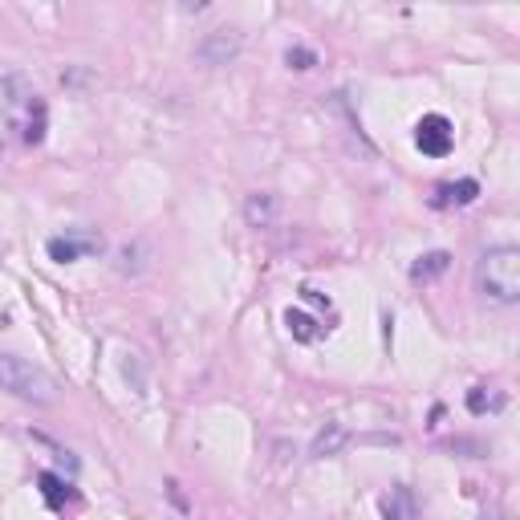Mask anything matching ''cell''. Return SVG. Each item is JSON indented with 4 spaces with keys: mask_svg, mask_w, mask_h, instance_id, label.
<instances>
[{
    "mask_svg": "<svg viewBox=\"0 0 520 520\" xmlns=\"http://www.w3.org/2000/svg\"><path fill=\"white\" fill-rule=\"evenodd\" d=\"M142 245H127V248H119V273H142Z\"/></svg>",
    "mask_w": 520,
    "mask_h": 520,
    "instance_id": "5bb4252c",
    "label": "cell"
},
{
    "mask_svg": "<svg viewBox=\"0 0 520 520\" xmlns=\"http://www.w3.org/2000/svg\"><path fill=\"white\" fill-rule=\"evenodd\" d=\"M382 516L387 520H415V492L410 488H390V496H382Z\"/></svg>",
    "mask_w": 520,
    "mask_h": 520,
    "instance_id": "8fae6325",
    "label": "cell"
},
{
    "mask_svg": "<svg viewBox=\"0 0 520 520\" xmlns=\"http://www.w3.org/2000/svg\"><path fill=\"white\" fill-rule=\"evenodd\" d=\"M301 297H305L309 305H322V309H330V297H325V293H317V289H309V284H305V289H301Z\"/></svg>",
    "mask_w": 520,
    "mask_h": 520,
    "instance_id": "2e32d148",
    "label": "cell"
},
{
    "mask_svg": "<svg viewBox=\"0 0 520 520\" xmlns=\"http://www.w3.org/2000/svg\"><path fill=\"white\" fill-rule=\"evenodd\" d=\"M0 390L16 394L24 402H37V407H53L57 402V382L37 362H29L21 354H5V350H0Z\"/></svg>",
    "mask_w": 520,
    "mask_h": 520,
    "instance_id": "7a4b0ae2",
    "label": "cell"
},
{
    "mask_svg": "<svg viewBox=\"0 0 520 520\" xmlns=\"http://www.w3.org/2000/svg\"><path fill=\"white\" fill-rule=\"evenodd\" d=\"M488 407H500V399H488V394H484V387H472V390H467V410H472V415H484Z\"/></svg>",
    "mask_w": 520,
    "mask_h": 520,
    "instance_id": "9a60e30c",
    "label": "cell"
},
{
    "mask_svg": "<svg viewBox=\"0 0 520 520\" xmlns=\"http://www.w3.org/2000/svg\"><path fill=\"white\" fill-rule=\"evenodd\" d=\"M284 62H289V70H313L317 53H313V49H305V45H293L289 53H284Z\"/></svg>",
    "mask_w": 520,
    "mask_h": 520,
    "instance_id": "4fadbf2b",
    "label": "cell"
},
{
    "mask_svg": "<svg viewBox=\"0 0 520 520\" xmlns=\"http://www.w3.org/2000/svg\"><path fill=\"white\" fill-rule=\"evenodd\" d=\"M451 268V253H443V248H435V253H423L410 265V281L415 284H427V281H435V276H443Z\"/></svg>",
    "mask_w": 520,
    "mask_h": 520,
    "instance_id": "ba28073f",
    "label": "cell"
},
{
    "mask_svg": "<svg viewBox=\"0 0 520 520\" xmlns=\"http://www.w3.org/2000/svg\"><path fill=\"white\" fill-rule=\"evenodd\" d=\"M236 53H240V33H232V29L207 33V37L196 45V57L207 65H228Z\"/></svg>",
    "mask_w": 520,
    "mask_h": 520,
    "instance_id": "5b68a950",
    "label": "cell"
},
{
    "mask_svg": "<svg viewBox=\"0 0 520 520\" xmlns=\"http://www.w3.org/2000/svg\"><path fill=\"white\" fill-rule=\"evenodd\" d=\"M480 196V183L476 179H459V183H443V188H435V207H467L472 199Z\"/></svg>",
    "mask_w": 520,
    "mask_h": 520,
    "instance_id": "8992f818",
    "label": "cell"
},
{
    "mask_svg": "<svg viewBox=\"0 0 520 520\" xmlns=\"http://www.w3.org/2000/svg\"><path fill=\"white\" fill-rule=\"evenodd\" d=\"M415 142H419V150H423V155L443 159V155H451L456 130H451V122L443 119V114H427V119L415 127Z\"/></svg>",
    "mask_w": 520,
    "mask_h": 520,
    "instance_id": "3957f363",
    "label": "cell"
},
{
    "mask_svg": "<svg viewBox=\"0 0 520 520\" xmlns=\"http://www.w3.org/2000/svg\"><path fill=\"white\" fill-rule=\"evenodd\" d=\"M245 220H248V228H268V224L276 220V196H268V191H256V196H248Z\"/></svg>",
    "mask_w": 520,
    "mask_h": 520,
    "instance_id": "9c48e42d",
    "label": "cell"
},
{
    "mask_svg": "<svg viewBox=\"0 0 520 520\" xmlns=\"http://www.w3.org/2000/svg\"><path fill=\"white\" fill-rule=\"evenodd\" d=\"M476 289L496 305H516L520 301V248L500 245L488 248L476 265Z\"/></svg>",
    "mask_w": 520,
    "mask_h": 520,
    "instance_id": "6da1fadb",
    "label": "cell"
},
{
    "mask_svg": "<svg viewBox=\"0 0 520 520\" xmlns=\"http://www.w3.org/2000/svg\"><path fill=\"white\" fill-rule=\"evenodd\" d=\"M284 325H289L293 342H301V346H309V342L322 338V325H317L305 309H284Z\"/></svg>",
    "mask_w": 520,
    "mask_h": 520,
    "instance_id": "30bf717a",
    "label": "cell"
},
{
    "mask_svg": "<svg viewBox=\"0 0 520 520\" xmlns=\"http://www.w3.org/2000/svg\"><path fill=\"white\" fill-rule=\"evenodd\" d=\"M37 484H41V492H45V500H49V505H53V508H62L65 500L73 496V488H70V484H65L62 476H53V472H41V476H37Z\"/></svg>",
    "mask_w": 520,
    "mask_h": 520,
    "instance_id": "7c38bea8",
    "label": "cell"
},
{
    "mask_svg": "<svg viewBox=\"0 0 520 520\" xmlns=\"http://www.w3.org/2000/svg\"><path fill=\"white\" fill-rule=\"evenodd\" d=\"M94 253H102V240H98L94 232H65V236L49 240V256H53L57 265H73V260L94 256Z\"/></svg>",
    "mask_w": 520,
    "mask_h": 520,
    "instance_id": "277c9868",
    "label": "cell"
},
{
    "mask_svg": "<svg viewBox=\"0 0 520 520\" xmlns=\"http://www.w3.org/2000/svg\"><path fill=\"white\" fill-rule=\"evenodd\" d=\"M346 443H350L346 427H342V423H325L322 431L313 435V448H309V456H313V459H330V456H338Z\"/></svg>",
    "mask_w": 520,
    "mask_h": 520,
    "instance_id": "52a82bcc",
    "label": "cell"
}]
</instances>
